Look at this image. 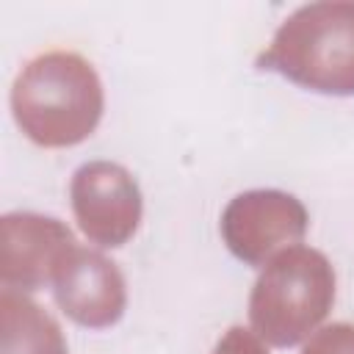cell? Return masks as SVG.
Segmentation results:
<instances>
[{"mask_svg":"<svg viewBox=\"0 0 354 354\" xmlns=\"http://www.w3.org/2000/svg\"><path fill=\"white\" fill-rule=\"evenodd\" d=\"M105 108L97 69L77 53L50 50L22 66L11 88L17 127L39 147L61 149L86 141Z\"/></svg>","mask_w":354,"mask_h":354,"instance_id":"1","label":"cell"},{"mask_svg":"<svg viewBox=\"0 0 354 354\" xmlns=\"http://www.w3.org/2000/svg\"><path fill=\"white\" fill-rule=\"evenodd\" d=\"M257 66L318 94H354V3L296 8L257 55Z\"/></svg>","mask_w":354,"mask_h":354,"instance_id":"2","label":"cell"},{"mask_svg":"<svg viewBox=\"0 0 354 354\" xmlns=\"http://www.w3.org/2000/svg\"><path fill=\"white\" fill-rule=\"evenodd\" d=\"M335 304V268L313 246H288L274 254L249 296V321L260 340L296 346L329 315Z\"/></svg>","mask_w":354,"mask_h":354,"instance_id":"3","label":"cell"},{"mask_svg":"<svg viewBox=\"0 0 354 354\" xmlns=\"http://www.w3.org/2000/svg\"><path fill=\"white\" fill-rule=\"evenodd\" d=\"M307 207L285 191L254 188L238 194L221 213V238L227 249L249 263L266 266L274 254L296 246L307 232Z\"/></svg>","mask_w":354,"mask_h":354,"instance_id":"4","label":"cell"},{"mask_svg":"<svg viewBox=\"0 0 354 354\" xmlns=\"http://www.w3.org/2000/svg\"><path fill=\"white\" fill-rule=\"evenodd\" d=\"M69 199L77 227L97 246H124L141 224V188L136 177L119 163H83L72 174Z\"/></svg>","mask_w":354,"mask_h":354,"instance_id":"5","label":"cell"},{"mask_svg":"<svg viewBox=\"0 0 354 354\" xmlns=\"http://www.w3.org/2000/svg\"><path fill=\"white\" fill-rule=\"evenodd\" d=\"M77 246L72 230L41 213H6L0 218L3 290L33 293L55 282L58 268Z\"/></svg>","mask_w":354,"mask_h":354,"instance_id":"6","label":"cell"},{"mask_svg":"<svg viewBox=\"0 0 354 354\" xmlns=\"http://www.w3.org/2000/svg\"><path fill=\"white\" fill-rule=\"evenodd\" d=\"M55 304L80 326H113L127 307V285L113 260L102 252L75 246L53 282Z\"/></svg>","mask_w":354,"mask_h":354,"instance_id":"7","label":"cell"},{"mask_svg":"<svg viewBox=\"0 0 354 354\" xmlns=\"http://www.w3.org/2000/svg\"><path fill=\"white\" fill-rule=\"evenodd\" d=\"M0 354H69L58 321L19 290L0 293Z\"/></svg>","mask_w":354,"mask_h":354,"instance_id":"8","label":"cell"},{"mask_svg":"<svg viewBox=\"0 0 354 354\" xmlns=\"http://www.w3.org/2000/svg\"><path fill=\"white\" fill-rule=\"evenodd\" d=\"M301 354H354V324H329L318 329L301 348Z\"/></svg>","mask_w":354,"mask_h":354,"instance_id":"9","label":"cell"},{"mask_svg":"<svg viewBox=\"0 0 354 354\" xmlns=\"http://www.w3.org/2000/svg\"><path fill=\"white\" fill-rule=\"evenodd\" d=\"M213 354H268V348L263 346V340H260L252 329L232 326V329L218 340V346L213 348Z\"/></svg>","mask_w":354,"mask_h":354,"instance_id":"10","label":"cell"}]
</instances>
